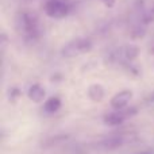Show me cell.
Returning <instances> with one entry per match:
<instances>
[{
  "label": "cell",
  "instance_id": "cell-3",
  "mask_svg": "<svg viewBox=\"0 0 154 154\" xmlns=\"http://www.w3.org/2000/svg\"><path fill=\"white\" fill-rule=\"evenodd\" d=\"M139 49L134 45H127L123 48L116 49L115 51H112L109 54L108 60L112 64H120V65H131V62L138 57Z\"/></svg>",
  "mask_w": 154,
  "mask_h": 154
},
{
  "label": "cell",
  "instance_id": "cell-14",
  "mask_svg": "<svg viewBox=\"0 0 154 154\" xmlns=\"http://www.w3.org/2000/svg\"><path fill=\"white\" fill-rule=\"evenodd\" d=\"M146 101L147 103H154V91L152 93H150L149 96H147V99H146Z\"/></svg>",
  "mask_w": 154,
  "mask_h": 154
},
{
  "label": "cell",
  "instance_id": "cell-7",
  "mask_svg": "<svg viewBox=\"0 0 154 154\" xmlns=\"http://www.w3.org/2000/svg\"><path fill=\"white\" fill-rule=\"evenodd\" d=\"M125 143H126L125 135L119 134V135H112V137H109V138L104 139L100 143V147H103V149H106V150H115V149H118V147L123 146Z\"/></svg>",
  "mask_w": 154,
  "mask_h": 154
},
{
  "label": "cell",
  "instance_id": "cell-8",
  "mask_svg": "<svg viewBox=\"0 0 154 154\" xmlns=\"http://www.w3.org/2000/svg\"><path fill=\"white\" fill-rule=\"evenodd\" d=\"M27 96H29V99L31 101H34V103H42L46 97V91L43 89L39 84H34L29 88Z\"/></svg>",
  "mask_w": 154,
  "mask_h": 154
},
{
  "label": "cell",
  "instance_id": "cell-16",
  "mask_svg": "<svg viewBox=\"0 0 154 154\" xmlns=\"http://www.w3.org/2000/svg\"><path fill=\"white\" fill-rule=\"evenodd\" d=\"M152 54H154V48L152 49Z\"/></svg>",
  "mask_w": 154,
  "mask_h": 154
},
{
  "label": "cell",
  "instance_id": "cell-12",
  "mask_svg": "<svg viewBox=\"0 0 154 154\" xmlns=\"http://www.w3.org/2000/svg\"><path fill=\"white\" fill-rule=\"evenodd\" d=\"M19 96H20V91H19V89H16V88H12V89L10 91V99L12 101H15L16 99L19 97Z\"/></svg>",
  "mask_w": 154,
  "mask_h": 154
},
{
  "label": "cell",
  "instance_id": "cell-2",
  "mask_svg": "<svg viewBox=\"0 0 154 154\" xmlns=\"http://www.w3.org/2000/svg\"><path fill=\"white\" fill-rule=\"evenodd\" d=\"M43 11L49 18L62 19L72 11V3L68 0H48L43 5Z\"/></svg>",
  "mask_w": 154,
  "mask_h": 154
},
{
  "label": "cell",
  "instance_id": "cell-5",
  "mask_svg": "<svg viewBox=\"0 0 154 154\" xmlns=\"http://www.w3.org/2000/svg\"><path fill=\"white\" fill-rule=\"evenodd\" d=\"M138 109L135 107H130V108H125V109H120V111H114V112H109V114H106L103 118V122L104 125L107 126H120L123 125L125 120H127L128 118L134 116L137 114Z\"/></svg>",
  "mask_w": 154,
  "mask_h": 154
},
{
  "label": "cell",
  "instance_id": "cell-13",
  "mask_svg": "<svg viewBox=\"0 0 154 154\" xmlns=\"http://www.w3.org/2000/svg\"><path fill=\"white\" fill-rule=\"evenodd\" d=\"M101 2H103V4L106 5V7L112 8L115 5V2H116V0H101Z\"/></svg>",
  "mask_w": 154,
  "mask_h": 154
},
{
  "label": "cell",
  "instance_id": "cell-9",
  "mask_svg": "<svg viewBox=\"0 0 154 154\" xmlns=\"http://www.w3.org/2000/svg\"><path fill=\"white\" fill-rule=\"evenodd\" d=\"M104 95H106L104 88L101 87L100 84H92L88 88V96H89V99L92 101H95V103H100L104 99Z\"/></svg>",
  "mask_w": 154,
  "mask_h": 154
},
{
  "label": "cell",
  "instance_id": "cell-10",
  "mask_svg": "<svg viewBox=\"0 0 154 154\" xmlns=\"http://www.w3.org/2000/svg\"><path fill=\"white\" fill-rule=\"evenodd\" d=\"M60 108H61V99L56 97V96L49 97L48 100L43 103V111H45L46 114H56Z\"/></svg>",
  "mask_w": 154,
  "mask_h": 154
},
{
  "label": "cell",
  "instance_id": "cell-15",
  "mask_svg": "<svg viewBox=\"0 0 154 154\" xmlns=\"http://www.w3.org/2000/svg\"><path fill=\"white\" fill-rule=\"evenodd\" d=\"M138 154H153V153H150V152H143V153H138Z\"/></svg>",
  "mask_w": 154,
  "mask_h": 154
},
{
  "label": "cell",
  "instance_id": "cell-1",
  "mask_svg": "<svg viewBox=\"0 0 154 154\" xmlns=\"http://www.w3.org/2000/svg\"><path fill=\"white\" fill-rule=\"evenodd\" d=\"M16 23V30L22 35L24 41L27 42H32L37 41L41 35V29H39V22L38 18L30 11H20L16 15L15 19Z\"/></svg>",
  "mask_w": 154,
  "mask_h": 154
},
{
  "label": "cell",
  "instance_id": "cell-4",
  "mask_svg": "<svg viewBox=\"0 0 154 154\" xmlns=\"http://www.w3.org/2000/svg\"><path fill=\"white\" fill-rule=\"evenodd\" d=\"M91 49H92V42L88 38H76L62 48V56L72 58L88 53Z\"/></svg>",
  "mask_w": 154,
  "mask_h": 154
},
{
  "label": "cell",
  "instance_id": "cell-6",
  "mask_svg": "<svg viewBox=\"0 0 154 154\" xmlns=\"http://www.w3.org/2000/svg\"><path fill=\"white\" fill-rule=\"evenodd\" d=\"M131 99H133V92L130 89H123L112 96L109 104H111V107L115 111H120V109L127 108Z\"/></svg>",
  "mask_w": 154,
  "mask_h": 154
},
{
  "label": "cell",
  "instance_id": "cell-11",
  "mask_svg": "<svg viewBox=\"0 0 154 154\" xmlns=\"http://www.w3.org/2000/svg\"><path fill=\"white\" fill-rule=\"evenodd\" d=\"M68 139H69V137L68 135H56V137H53V138H49L48 141L45 142L43 146L50 147V146H57V145H62L64 142H66Z\"/></svg>",
  "mask_w": 154,
  "mask_h": 154
}]
</instances>
